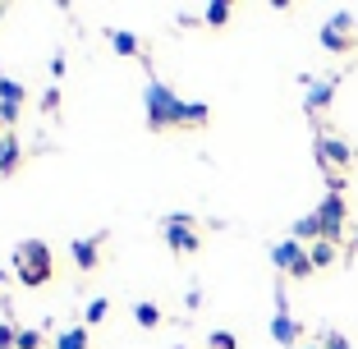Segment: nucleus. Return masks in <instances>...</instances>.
I'll return each instance as SVG.
<instances>
[{
  "label": "nucleus",
  "mask_w": 358,
  "mask_h": 349,
  "mask_svg": "<svg viewBox=\"0 0 358 349\" xmlns=\"http://www.w3.org/2000/svg\"><path fill=\"white\" fill-rule=\"evenodd\" d=\"M51 271H55V257H51V248H46L42 239H23L19 248H14V276H19L23 285H46L51 280Z\"/></svg>",
  "instance_id": "f257e3e1"
},
{
  "label": "nucleus",
  "mask_w": 358,
  "mask_h": 349,
  "mask_svg": "<svg viewBox=\"0 0 358 349\" xmlns=\"http://www.w3.org/2000/svg\"><path fill=\"white\" fill-rule=\"evenodd\" d=\"M179 101H184V97H175L166 83H157V78L148 83V92H143V106H148V129H152V134H161V129H175Z\"/></svg>",
  "instance_id": "f03ea898"
},
{
  "label": "nucleus",
  "mask_w": 358,
  "mask_h": 349,
  "mask_svg": "<svg viewBox=\"0 0 358 349\" xmlns=\"http://www.w3.org/2000/svg\"><path fill=\"white\" fill-rule=\"evenodd\" d=\"M166 243H170V253H179V257H189V253H198L202 248V234H198V225H193V216L189 212H175V216H166Z\"/></svg>",
  "instance_id": "7ed1b4c3"
},
{
  "label": "nucleus",
  "mask_w": 358,
  "mask_h": 349,
  "mask_svg": "<svg viewBox=\"0 0 358 349\" xmlns=\"http://www.w3.org/2000/svg\"><path fill=\"white\" fill-rule=\"evenodd\" d=\"M271 262L280 266L285 276H294V280H308V276L317 271L313 257H308V248H303L299 239H280V243H271Z\"/></svg>",
  "instance_id": "20e7f679"
},
{
  "label": "nucleus",
  "mask_w": 358,
  "mask_h": 349,
  "mask_svg": "<svg viewBox=\"0 0 358 349\" xmlns=\"http://www.w3.org/2000/svg\"><path fill=\"white\" fill-rule=\"evenodd\" d=\"M345 216H349L345 193H327V198H322V207H317V221H322V239H327V243L340 239V230H345Z\"/></svg>",
  "instance_id": "39448f33"
},
{
  "label": "nucleus",
  "mask_w": 358,
  "mask_h": 349,
  "mask_svg": "<svg viewBox=\"0 0 358 349\" xmlns=\"http://www.w3.org/2000/svg\"><path fill=\"white\" fill-rule=\"evenodd\" d=\"M23 83L19 78H10V74H0V124L14 134V120H19V111H23Z\"/></svg>",
  "instance_id": "423d86ee"
},
{
  "label": "nucleus",
  "mask_w": 358,
  "mask_h": 349,
  "mask_svg": "<svg viewBox=\"0 0 358 349\" xmlns=\"http://www.w3.org/2000/svg\"><path fill=\"white\" fill-rule=\"evenodd\" d=\"M317 161L336 175V170H345L349 161H354V152H349V143H340L336 134H317Z\"/></svg>",
  "instance_id": "0eeeda50"
},
{
  "label": "nucleus",
  "mask_w": 358,
  "mask_h": 349,
  "mask_svg": "<svg viewBox=\"0 0 358 349\" xmlns=\"http://www.w3.org/2000/svg\"><path fill=\"white\" fill-rule=\"evenodd\" d=\"M211 120L207 101H179V115H175V129H202Z\"/></svg>",
  "instance_id": "6e6552de"
},
{
  "label": "nucleus",
  "mask_w": 358,
  "mask_h": 349,
  "mask_svg": "<svg viewBox=\"0 0 358 349\" xmlns=\"http://www.w3.org/2000/svg\"><path fill=\"white\" fill-rule=\"evenodd\" d=\"M23 161V143L19 134H0V175H14Z\"/></svg>",
  "instance_id": "1a4fd4ad"
},
{
  "label": "nucleus",
  "mask_w": 358,
  "mask_h": 349,
  "mask_svg": "<svg viewBox=\"0 0 358 349\" xmlns=\"http://www.w3.org/2000/svg\"><path fill=\"white\" fill-rule=\"evenodd\" d=\"M271 340H275V345H285V349H294V340H299V322L289 318V313H275V318H271Z\"/></svg>",
  "instance_id": "9d476101"
},
{
  "label": "nucleus",
  "mask_w": 358,
  "mask_h": 349,
  "mask_svg": "<svg viewBox=\"0 0 358 349\" xmlns=\"http://www.w3.org/2000/svg\"><path fill=\"white\" fill-rule=\"evenodd\" d=\"M331 97H336V78H322V83H308V97H303V106H308V111H327V106H331Z\"/></svg>",
  "instance_id": "9b49d317"
},
{
  "label": "nucleus",
  "mask_w": 358,
  "mask_h": 349,
  "mask_svg": "<svg viewBox=\"0 0 358 349\" xmlns=\"http://www.w3.org/2000/svg\"><path fill=\"white\" fill-rule=\"evenodd\" d=\"M96 243H101V239H74V248H69V253H74V262L83 266V271H92V266L101 262V248H96Z\"/></svg>",
  "instance_id": "f8f14e48"
},
{
  "label": "nucleus",
  "mask_w": 358,
  "mask_h": 349,
  "mask_svg": "<svg viewBox=\"0 0 358 349\" xmlns=\"http://www.w3.org/2000/svg\"><path fill=\"white\" fill-rule=\"evenodd\" d=\"M322 46H327L331 55H345V51H354V37L340 32V28H331V23H322Z\"/></svg>",
  "instance_id": "ddd939ff"
},
{
  "label": "nucleus",
  "mask_w": 358,
  "mask_h": 349,
  "mask_svg": "<svg viewBox=\"0 0 358 349\" xmlns=\"http://www.w3.org/2000/svg\"><path fill=\"white\" fill-rule=\"evenodd\" d=\"M55 349H92V336H87V327H64L55 336Z\"/></svg>",
  "instance_id": "4468645a"
},
{
  "label": "nucleus",
  "mask_w": 358,
  "mask_h": 349,
  "mask_svg": "<svg viewBox=\"0 0 358 349\" xmlns=\"http://www.w3.org/2000/svg\"><path fill=\"white\" fill-rule=\"evenodd\" d=\"M294 239L299 243H317V239H322V221H317V212H308V216L294 221Z\"/></svg>",
  "instance_id": "2eb2a0df"
},
{
  "label": "nucleus",
  "mask_w": 358,
  "mask_h": 349,
  "mask_svg": "<svg viewBox=\"0 0 358 349\" xmlns=\"http://www.w3.org/2000/svg\"><path fill=\"white\" fill-rule=\"evenodd\" d=\"M230 0H211L207 10H202V23H207V28H225V23H230Z\"/></svg>",
  "instance_id": "dca6fc26"
},
{
  "label": "nucleus",
  "mask_w": 358,
  "mask_h": 349,
  "mask_svg": "<svg viewBox=\"0 0 358 349\" xmlns=\"http://www.w3.org/2000/svg\"><path fill=\"white\" fill-rule=\"evenodd\" d=\"M134 322H138L143 331H157V327H161V308L143 299V304H134Z\"/></svg>",
  "instance_id": "f3484780"
},
{
  "label": "nucleus",
  "mask_w": 358,
  "mask_h": 349,
  "mask_svg": "<svg viewBox=\"0 0 358 349\" xmlns=\"http://www.w3.org/2000/svg\"><path fill=\"white\" fill-rule=\"evenodd\" d=\"M308 257H313V266L322 271V266H331V262H336V243H327V239L308 243Z\"/></svg>",
  "instance_id": "a211bd4d"
},
{
  "label": "nucleus",
  "mask_w": 358,
  "mask_h": 349,
  "mask_svg": "<svg viewBox=\"0 0 358 349\" xmlns=\"http://www.w3.org/2000/svg\"><path fill=\"white\" fill-rule=\"evenodd\" d=\"M110 46H115L120 55H138V37H134V32H120V28H110Z\"/></svg>",
  "instance_id": "6ab92c4d"
},
{
  "label": "nucleus",
  "mask_w": 358,
  "mask_h": 349,
  "mask_svg": "<svg viewBox=\"0 0 358 349\" xmlns=\"http://www.w3.org/2000/svg\"><path fill=\"white\" fill-rule=\"evenodd\" d=\"M106 313H110V304H106V299H92V304H87V313H83V327H101Z\"/></svg>",
  "instance_id": "aec40b11"
},
{
  "label": "nucleus",
  "mask_w": 358,
  "mask_h": 349,
  "mask_svg": "<svg viewBox=\"0 0 358 349\" xmlns=\"http://www.w3.org/2000/svg\"><path fill=\"white\" fill-rule=\"evenodd\" d=\"M207 349H239V340H234L230 331H211V336H207Z\"/></svg>",
  "instance_id": "412c9836"
},
{
  "label": "nucleus",
  "mask_w": 358,
  "mask_h": 349,
  "mask_svg": "<svg viewBox=\"0 0 358 349\" xmlns=\"http://www.w3.org/2000/svg\"><path fill=\"white\" fill-rule=\"evenodd\" d=\"M14 349H42V331H19Z\"/></svg>",
  "instance_id": "4be33fe9"
},
{
  "label": "nucleus",
  "mask_w": 358,
  "mask_h": 349,
  "mask_svg": "<svg viewBox=\"0 0 358 349\" xmlns=\"http://www.w3.org/2000/svg\"><path fill=\"white\" fill-rule=\"evenodd\" d=\"M14 340H19V331L10 322H0V349H14Z\"/></svg>",
  "instance_id": "5701e85b"
},
{
  "label": "nucleus",
  "mask_w": 358,
  "mask_h": 349,
  "mask_svg": "<svg viewBox=\"0 0 358 349\" xmlns=\"http://www.w3.org/2000/svg\"><path fill=\"white\" fill-rule=\"evenodd\" d=\"M331 28H340V32H354V28H358V19H354V14H336V19H331Z\"/></svg>",
  "instance_id": "b1692460"
},
{
  "label": "nucleus",
  "mask_w": 358,
  "mask_h": 349,
  "mask_svg": "<svg viewBox=\"0 0 358 349\" xmlns=\"http://www.w3.org/2000/svg\"><path fill=\"white\" fill-rule=\"evenodd\" d=\"M322 349H349V340H345V336H340V331H331V336H327V340H322Z\"/></svg>",
  "instance_id": "393cba45"
},
{
  "label": "nucleus",
  "mask_w": 358,
  "mask_h": 349,
  "mask_svg": "<svg viewBox=\"0 0 358 349\" xmlns=\"http://www.w3.org/2000/svg\"><path fill=\"white\" fill-rule=\"evenodd\" d=\"M42 106H46V111H55V106H60V87H46V97H42Z\"/></svg>",
  "instance_id": "a878e982"
},
{
  "label": "nucleus",
  "mask_w": 358,
  "mask_h": 349,
  "mask_svg": "<svg viewBox=\"0 0 358 349\" xmlns=\"http://www.w3.org/2000/svg\"><path fill=\"white\" fill-rule=\"evenodd\" d=\"M294 349H322V345H294Z\"/></svg>",
  "instance_id": "bb28decb"
},
{
  "label": "nucleus",
  "mask_w": 358,
  "mask_h": 349,
  "mask_svg": "<svg viewBox=\"0 0 358 349\" xmlns=\"http://www.w3.org/2000/svg\"><path fill=\"white\" fill-rule=\"evenodd\" d=\"M354 248H358V230H354Z\"/></svg>",
  "instance_id": "cd10ccee"
}]
</instances>
